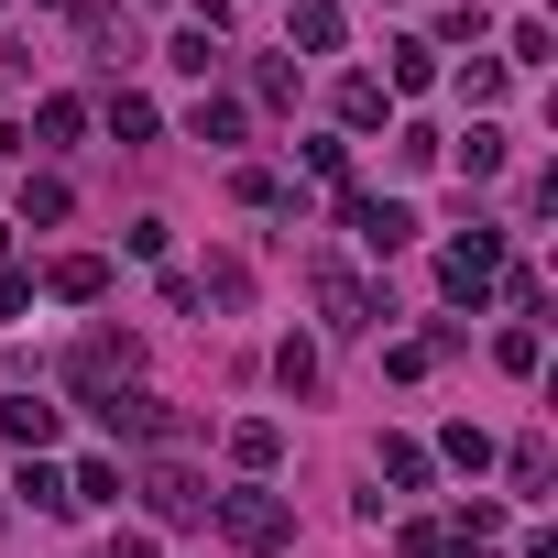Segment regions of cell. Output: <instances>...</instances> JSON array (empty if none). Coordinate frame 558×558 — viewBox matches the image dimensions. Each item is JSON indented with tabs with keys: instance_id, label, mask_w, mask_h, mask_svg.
Segmentation results:
<instances>
[{
	"instance_id": "6da1fadb",
	"label": "cell",
	"mask_w": 558,
	"mask_h": 558,
	"mask_svg": "<svg viewBox=\"0 0 558 558\" xmlns=\"http://www.w3.org/2000/svg\"><path fill=\"white\" fill-rule=\"evenodd\" d=\"M208 514H219V536L252 547V558L296 547V504H286V493H263V482H252V493H208Z\"/></svg>"
},
{
	"instance_id": "7a4b0ae2",
	"label": "cell",
	"mask_w": 558,
	"mask_h": 558,
	"mask_svg": "<svg viewBox=\"0 0 558 558\" xmlns=\"http://www.w3.org/2000/svg\"><path fill=\"white\" fill-rule=\"evenodd\" d=\"M88 416H99L110 438H132V449H175V438H186V416H175L165 395H143V384H110V395H88Z\"/></svg>"
},
{
	"instance_id": "3957f363",
	"label": "cell",
	"mask_w": 558,
	"mask_h": 558,
	"mask_svg": "<svg viewBox=\"0 0 558 558\" xmlns=\"http://www.w3.org/2000/svg\"><path fill=\"white\" fill-rule=\"evenodd\" d=\"M56 373H66V395L88 405V395H110V384H132V373H143V340H132V329H88Z\"/></svg>"
},
{
	"instance_id": "277c9868",
	"label": "cell",
	"mask_w": 558,
	"mask_h": 558,
	"mask_svg": "<svg viewBox=\"0 0 558 558\" xmlns=\"http://www.w3.org/2000/svg\"><path fill=\"white\" fill-rule=\"evenodd\" d=\"M307 286H318V318H329V329H340V340H362V329H373V318H384V296H373V286H362V274H351V263H329V252H318V263H307Z\"/></svg>"
},
{
	"instance_id": "5b68a950",
	"label": "cell",
	"mask_w": 558,
	"mask_h": 558,
	"mask_svg": "<svg viewBox=\"0 0 558 558\" xmlns=\"http://www.w3.org/2000/svg\"><path fill=\"white\" fill-rule=\"evenodd\" d=\"M340 230H351L362 252H405V241H416V208H405V197H373V186H340Z\"/></svg>"
},
{
	"instance_id": "8992f818",
	"label": "cell",
	"mask_w": 558,
	"mask_h": 558,
	"mask_svg": "<svg viewBox=\"0 0 558 558\" xmlns=\"http://www.w3.org/2000/svg\"><path fill=\"white\" fill-rule=\"evenodd\" d=\"M493 274H504V230H471V241H449V252H438V286H449L460 307H482V296H493Z\"/></svg>"
},
{
	"instance_id": "52a82bcc",
	"label": "cell",
	"mask_w": 558,
	"mask_h": 558,
	"mask_svg": "<svg viewBox=\"0 0 558 558\" xmlns=\"http://www.w3.org/2000/svg\"><path fill=\"white\" fill-rule=\"evenodd\" d=\"M143 514H154V525H197V514H208V482H197L186 460H154V471H143Z\"/></svg>"
},
{
	"instance_id": "ba28073f",
	"label": "cell",
	"mask_w": 558,
	"mask_h": 558,
	"mask_svg": "<svg viewBox=\"0 0 558 558\" xmlns=\"http://www.w3.org/2000/svg\"><path fill=\"white\" fill-rule=\"evenodd\" d=\"M77 45H88L99 66H121V56H143V34H132V23L110 12V0H88V12H77Z\"/></svg>"
},
{
	"instance_id": "9c48e42d",
	"label": "cell",
	"mask_w": 558,
	"mask_h": 558,
	"mask_svg": "<svg viewBox=\"0 0 558 558\" xmlns=\"http://www.w3.org/2000/svg\"><path fill=\"white\" fill-rule=\"evenodd\" d=\"M45 286H56L66 307H99V296H110V263H99V252H66V263L45 274Z\"/></svg>"
},
{
	"instance_id": "30bf717a",
	"label": "cell",
	"mask_w": 558,
	"mask_h": 558,
	"mask_svg": "<svg viewBox=\"0 0 558 558\" xmlns=\"http://www.w3.org/2000/svg\"><path fill=\"white\" fill-rule=\"evenodd\" d=\"M230 460H241V471L263 482L274 460H286V427H274V416H241V427H230Z\"/></svg>"
},
{
	"instance_id": "8fae6325",
	"label": "cell",
	"mask_w": 558,
	"mask_h": 558,
	"mask_svg": "<svg viewBox=\"0 0 558 558\" xmlns=\"http://www.w3.org/2000/svg\"><path fill=\"white\" fill-rule=\"evenodd\" d=\"M0 438H12V449H45V438H56V405H34V395H0Z\"/></svg>"
},
{
	"instance_id": "7c38bea8",
	"label": "cell",
	"mask_w": 558,
	"mask_h": 558,
	"mask_svg": "<svg viewBox=\"0 0 558 558\" xmlns=\"http://www.w3.org/2000/svg\"><path fill=\"white\" fill-rule=\"evenodd\" d=\"M384 110H395V88H384V77H340V121H351V132H373Z\"/></svg>"
},
{
	"instance_id": "4fadbf2b",
	"label": "cell",
	"mask_w": 558,
	"mask_h": 558,
	"mask_svg": "<svg viewBox=\"0 0 558 558\" xmlns=\"http://www.w3.org/2000/svg\"><path fill=\"white\" fill-rule=\"evenodd\" d=\"M427 471H438V460H427L416 438H384V482H395V493H427Z\"/></svg>"
},
{
	"instance_id": "5bb4252c",
	"label": "cell",
	"mask_w": 558,
	"mask_h": 558,
	"mask_svg": "<svg viewBox=\"0 0 558 558\" xmlns=\"http://www.w3.org/2000/svg\"><path fill=\"white\" fill-rule=\"evenodd\" d=\"M12 493H23L34 514H77V504H66V471H45V460H23V482H12Z\"/></svg>"
},
{
	"instance_id": "9a60e30c",
	"label": "cell",
	"mask_w": 558,
	"mask_h": 558,
	"mask_svg": "<svg viewBox=\"0 0 558 558\" xmlns=\"http://www.w3.org/2000/svg\"><path fill=\"white\" fill-rule=\"evenodd\" d=\"M296 45L307 56H340V12H329V0H296Z\"/></svg>"
},
{
	"instance_id": "2e32d148",
	"label": "cell",
	"mask_w": 558,
	"mask_h": 558,
	"mask_svg": "<svg viewBox=\"0 0 558 558\" xmlns=\"http://www.w3.org/2000/svg\"><path fill=\"white\" fill-rule=\"evenodd\" d=\"M186 132H197V143H241V99H197Z\"/></svg>"
},
{
	"instance_id": "e0dca14e",
	"label": "cell",
	"mask_w": 558,
	"mask_h": 558,
	"mask_svg": "<svg viewBox=\"0 0 558 558\" xmlns=\"http://www.w3.org/2000/svg\"><path fill=\"white\" fill-rule=\"evenodd\" d=\"M66 504H121V471H110V460H77V471H66Z\"/></svg>"
},
{
	"instance_id": "ac0fdd59",
	"label": "cell",
	"mask_w": 558,
	"mask_h": 558,
	"mask_svg": "<svg viewBox=\"0 0 558 558\" xmlns=\"http://www.w3.org/2000/svg\"><path fill=\"white\" fill-rule=\"evenodd\" d=\"M230 197H241V208H286V175H274V165H241Z\"/></svg>"
},
{
	"instance_id": "d6986e66",
	"label": "cell",
	"mask_w": 558,
	"mask_h": 558,
	"mask_svg": "<svg viewBox=\"0 0 558 558\" xmlns=\"http://www.w3.org/2000/svg\"><path fill=\"white\" fill-rule=\"evenodd\" d=\"M274 384H286V395H318V351L286 340V351H274Z\"/></svg>"
},
{
	"instance_id": "ffe728a7",
	"label": "cell",
	"mask_w": 558,
	"mask_h": 558,
	"mask_svg": "<svg viewBox=\"0 0 558 558\" xmlns=\"http://www.w3.org/2000/svg\"><path fill=\"white\" fill-rule=\"evenodd\" d=\"M460 175H504V132H493V121H471V143H460Z\"/></svg>"
},
{
	"instance_id": "44dd1931",
	"label": "cell",
	"mask_w": 558,
	"mask_h": 558,
	"mask_svg": "<svg viewBox=\"0 0 558 558\" xmlns=\"http://www.w3.org/2000/svg\"><path fill=\"white\" fill-rule=\"evenodd\" d=\"M241 296H252V274H241V263H208V286H197V307H241Z\"/></svg>"
},
{
	"instance_id": "7402d4cb",
	"label": "cell",
	"mask_w": 558,
	"mask_h": 558,
	"mask_svg": "<svg viewBox=\"0 0 558 558\" xmlns=\"http://www.w3.org/2000/svg\"><path fill=\"white\" fill-rule=\"evenodd\" d=\"M427 77H438V45L405 34V45H395V88H427Z\"/></svg>"
},
{
	"instance_id": "603a6c76",
	"label": "cell",
	"mask_w": 558,
	"mask_h": 558,
	"mask_svg": "<svg viewBox=\"0 0 558 558\" xmlns=\"http://www.w3.org/2000/svg\"><path fill=\"white\" fill-rule=\"evenodd\" d=\"M34 132H45V143H77V132H88V110H77V99H45V110H34Z\"/></svg>"
},
{
	"instance_id": "cb8c5ba5",
	"label": "cell",
	"mask_w": 558,
	"mask_h": 558,
	"mask_svg": "<svg viewBox=\"0 0 558 558\" xmlns=\"http://www.w3.org/2000/svg\"><path fill=\"white\" fill-rule=\"evenodd\" d=\"M252 99H274V110H286V99H296V66H286V56H263V66H252Z\"/></svg>"
},
{
	"instance_id": "d4e9b609",
	"label": "cell",
	"mask_w": 558,
	"mask_h": 558,
	"mask_svg": "<svg viewBox=\"0 0 558 558\" xmlns=\"http://www.w3.org/2000/svg\"><path fill=\"white\" fill-rule=\"evenodd\" d=\"M143 132H154V110H143L132 88H121V99H110V143H143Z\"/></svg>"
},
{
	"instance_id": "484cf974",
	"label": "cell",
	"mask_w": 558,
	"mask_h": 558,
	"mask_svg": "<svg viewBox=\"0 0 558 558\" xmlns=\"http://www.w3.org/2000/svg\"><path fill=\"white\" fill-rule=\"evenodd\" d=\"M23 219H66V175H34L23 186Z\"/></svg>"
},
{
	"instance_id": "4316f807",
	"label": "cell",
	"mask_w": 558,
	"mask_h": 558,
	"mask_svg": "<svg viewBox=\"0 0 558 558\" xmlns=\"http://www.w3.org/2000/svg\"><path fill=\"white\" fill-rule=\"evenodd\" d=\"M493 362H504V373H536V329H525V318H514V329H504V340H493Z\"/></svg>"
},
{
	"instance_id": "83f0119b",
	"label": "cell",
	"mask_w": 558,
	"mask_h": 558,
	"mask_svg": "<svg viewBox=\"0 0 558 558\" xmlns=\"http://www.w3.org/2000/svg\"><path fill=\"white\" fill-rule=\"evenodd\" d=\"M427 362H438V351H427V329H416V340H395V351H384V373H395V384H416V373H427Z\"/></svg>"
},
{
	"instance_id": "f1b7e54d",
	"label": "cell",
	"mask_w": 558,
	"mask_h": 558,
	"mask_svg": "<svg viewBox=\"0 0 558 558\" xmlns=\"http://www.w3.org/2000/svg\"><path fill=\"white\" fill-rule=\"evenodd\" d=\"M514 493H547V438H514Z\"/></svg>"
},
{
	"instance_id": "f546056e",
	"label": "cell",
	"mask_w": 558,
	"mask_h": 558,
	"mask_svg": "<svg viewBox=\"0 0 558 558\" xmlns=\"http://www.w3.org/2000/svg\"><path fill=\"white\" fill-rule=\"evenodd\" d=\"M99 558H154V547H143V536H110V547H99Z\"/></svg>"
},
{
	"instance_id": "4dcf8cb0",
	"label": "cell",
	"mask_w": 558,
	"mask_h": 558,
	"mask_svg": "<svg viewBox=\"0 0 558 558\" xmlns=\"http://www.w3.org/2000/svg\"><path fill=\"white\" fill-rule=\"evenodd\" d=\"M449 558H493V547H449Z\"/></svg>"
},
{
	"instance_id": "1f68e13d",
	"label": "cell",
	"mask_w": 558,
	"mask_h": 558,
	"mask_svg": "<svg viewBox=\"0 0 558 558\" xmlns=\"http://www.w3.org/2000/svg\"><path fill=\"white\" fill-rule=\"evenodd\" d=\"M0 525H12V504H0Z\"/></svg>"
}]
</instances>
